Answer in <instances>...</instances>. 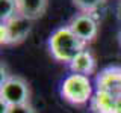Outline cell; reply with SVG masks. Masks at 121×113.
I'll return each mask as SVG.
<instances>
[{"label":"cell","mask_w":121,"mask_h":113,"mask_svg":"<svg viewBox=\"0 0 121 113\" xmlns=\"http://www.w3.org/2000/svg\"><path fill=\"white\" fill-rule=\"evenodd\" d=\"M91 104L97 113H121V69L109 68L101 73Z\"/></svg>","instance_id":"cell-1"},{"label":"cell","mask_w":121,"mask_h":113,"mask_svg":"<svg viewBox=\"0 0 121 113\" xmlns=\"http://www.w3.org/2000/svg\"><path fill=\"white\" fill-rule=\"evenodd\" d=\"M47 44L52 57L65 65H70L71 60L86 48V44H83L68 26H60L53 30Z\"/></svg>","instance_id":"cell-2"},{"label":"cell","mask_w":121,"mask_h":113,"mask_svg":"<svg viewBox=\"0 0 121 113\" xmlns=\"http://www.w3.org/2000/svg\"><path fill=\"white\" fill-rule=\"evenodd\" d=\"M59 93L70 104H91V101L94 100V95H95V83L89 75L70 73L60 81Z\"/></svg>","instance_id":"cell-3"},{"label":"cell","mask_w":121,"mask_h":113,"mask_svg":"<svg viewBox=\"0 0 121 113\" xmlns=\"http://www.w3.org/2000/svg\"><path fill=\"white\" fill-rule=\"evenodd\" d=\"M29 86L21 77L11 75L2 80L0 85V100H3L8 105H23L29 104Z\"/></svg>","instance_id":"cell-4"},{"label":"cell","mask_w":121,"mask_h":113,"mask_svg":"<svg viewBox=\"0 0 121 113\" xmlns=\"http://www.w3.org/2000/svg\"><path fill=\"white\" fill-rule=\"evenodd\" d=\"M32 20L15 15L14 18L2 23V44H20L29 36L32 30Z\"/></svg>","instance_id":"cell-5"},{"label":"cell","mask_w":121,"mask_h":113,"mask_svg":"<svg viewBox=\"0 0 121 113\" xmlns=\"http://www.w3.org/2000/svg\"><path fill=\"white\" fill-rule=\"evenodd\" d=\"M68 27L73 30V33L83 44H89L98 35V21L92 14L79 12L76 14L71 21L68 23Z\"/></svg>","instance_id":"cell-6"},{"label":"cell","mask_w":121,"mask_h":113,"mask_svg":"<svg viewBox=\"0 0 121 113\" xmlns=\"http://www.w3.org/2000/svg\"><path fill=\"white\" fill-rule=\"evenodd\" d=\"M70 73L76 74H83V75H92L94 71L97 68V60L94 57V54L91 53L88 48H85L83 51H80L76 57L71 60V63L68 65Z\"/></svg>","instance_id":"cell-7"},{"label":"cell","mask_w":121,"mask_h":113,"mask_svg":"<svg viewBox=\"0 0 121 113\" xmlns=\"http://www.w3.org/2000/svg\"><path fill=\"white\" fill-rule=\"evenodd\" d=\"M18 2V12L23 17L35 21L43 17L47 9L48 0H17Z\"/></svg>","instance_id":"cell-8"},{"label":"cell","mask_w":121,"mask_h":113,"mask_svg":"<svg viewBox=\"0 0 121 113\" xmlns=\"http://www.w3.org/2000/svg\"><path fill=\"white\" fill-rule=\"evenodd\" d=\"M18 2L17 0H0V20L5 23L15 15H18Z\"/></svg>","instance_id":"cell-9"},{"label":"cell","mask_w":121,"mask_h":113,"mask_svg":"<svg viewBox=\"0 0 121 113\" xmlns=\"http://www.w3.org/2000/svg\"><path fill=\"white\" fill-rule=\"evenodd\" d=\"M73 5L77 8L80 12L85 14H92L98 8L104 3V0H71Z\"/></svg>","instance_id":"cell-10"},{"label":"cell","mask_w":121,"mask_h":113,"mask_svg":"<svg viewBox=\"0 0 121 113\" xmlns=\"http://www.w3.org/2000/svg\"><path fill=\"white\" fill-rule=\"evenodd\" d=\"M8 113H35V110L29 104H23V105H12V107H9Z\"/></svg>","instance_id":"cell-11"},{"label":"cell","mask_w":121,"mask_h":113,"mask_svg":"<svg viewBox=\"0 0 121 113\" xmlns=\"http://www.w3.org/2000/svg\"><path fill=\"white\" fill-rule=\"evenodd\" d=\"M118 15H120V18H121V0L118 2Z\"/></svg>","instance_id":"cell-12"}]
</instances>
